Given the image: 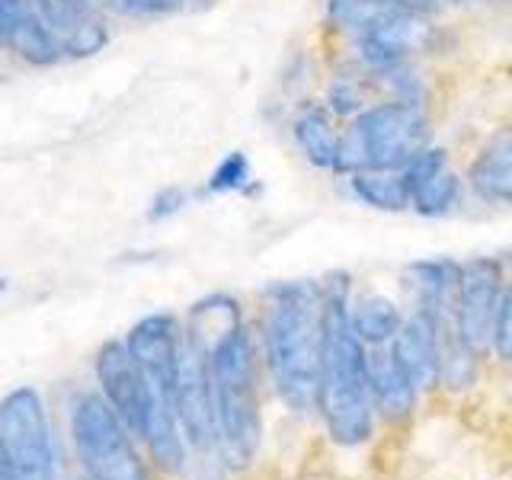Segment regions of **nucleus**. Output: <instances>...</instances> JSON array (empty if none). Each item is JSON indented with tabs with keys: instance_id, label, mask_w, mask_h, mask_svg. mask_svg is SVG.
Instances as JSON below:
<instances>
[{
	"instance_id": "19",
	"label": "nucleus",
	"mask_w": 512,
	"mask_h": 480,
	"mask_svg": "<svg viewBox=\"0 0 512 480\" xmlns=\"http://www.w3.org/2000/svg\"><path fill=\"white\" fill-rule=\"evenodd\" d=\"M237 327H244V320H240V304L228 295H212L189 311L183 333L192 346H199L208 356V352H212L224 336L234 333Z\"/></svg>"
},
{
	"instance_id": "10",
	"label": "nucleus",
	"mask_w": 512,
	"mask_h": 480,
	"mask_svg": "<svg viewBox=\"0 0 512 480\" xmlns=\"http://www.w3.org/2000/svg\"><path fill=\"white\" fill-rule=\"evenodd\" d=\"M96 378L103 384V397L119 413V420L141 439L144 420L151 410V384L135 362L132 349L125 343H106L96 356Z\"/></svg>"
},
{
	"instance_id": "26",
	"label": "nucleus",
	"mask_w": 512,
	"mask_h": 480,
	"mask_svg": "<svg viewBox=\"0 0 512 480\" xmlns=\"http://www.w3.org/2000/svg\"><path fill=\"white\" fill-rule=\"evenodd\" d=\"M119 13H132V16H160V13H176L183 10L189 0H106Z\"/></svg>"
},
{
	"instance_id": "21",
	"label": "nucleus",
	"mask_w": 512,
	"mask_h": 480,
	"mask_svg": "<svg viewBox=\"0 0 512 480\" xmlns=\"http://www.w3.org/2000/svg\"><path fill=\"white\" fill-rule=\"evenodd\" d=\"M349 189L359 202L378 208V212H404V208H410V183L404 170L349 173Z\"/></svg>"
},
{
	"instance_id": "18",
	"label": "nucleus",
	"mask_w": 512,
	"mask_h": 480,
	"mask_svg": "<svg viewBox=\"0 0 512 480\" xmlns=\"http://www.w3.org/2000/svg\"><path fill=\"white\" fill-rule=\"evenodd\" d=\"M292 135L304 160L320 170H336L343 125L327 103H304L292 119Z\"/></svg>"
},
{
	"instance_id": "7",
	"label": "nucleus",
	"mask_w": 512,
	"mask_h": 480,
	"mask_svg": "<svg viewBox=\"0 0 512 480\" xmlns=\"http://www.w3.org/2000/svg\"><path fill=\"white\" fill-rule=\"evenodd\" d=\"M0 445L23 480L58 477V445L39 391L16 388L0 400Z\"/></svg>"
},
{
	"instance_id": "6",
	"label": "nucleus",
	"mask_w": 512,
	"mask_h": 480,
	"mask_svg": "<svg viewBox=\"0 0 512 480\" xmlns=\"http://www.w3.org/2000/svg\"><path fill=\"white\" fill-rule=\"evenodd\" d=\"M352 45L356 64L365 71H388L397 64H410V58L423 55L436 42V26L429 23V16L400 10L394 4L378 7L368 13L359 26L346 32Z\"/></svg>"
},
{
	"instance_id": "16",
	"label": "nucleus",
	"mask_w": 512,
	"mask_h": 480,
	"mask_svg": "<svg viewBox=\"0 0 512 480\" xmlns=\"http://www.w3.org/2000/svg\"><path fill=\"white\" fill-rule=\"evenodd\" d=\"M461 263L436 256V260H420L404 269V285L413 298V308L432 311L436 317H455Z\"/></svg>"
},
{
	"instance_id": "15",
	"label": "nucleus",
	"mask_w": 512,
	"mask_h": 480,
	"mask_svg": "<svg viewBox=\"0 0 512 480\" xmlns=\"http://www.w3.org/2000/svg\"><path fill=\"white\" fill-rule=\"evenodd\" d=\"M42 23L68 55H93L106 45V29L87 10V0H36Z\"/></svg>"
},
{
	"instance_id": "11",
	"label": "nucleus",
	"mask_w": 512,
	"mask_h": 480,
	"mask_svg": "<svg viewBox=\"0 0 512 480\" xmlns=\"http://www.w3.org/2000/svg\"><path fill=\"white\" fill-rule=\"evenodd\" d=\"M125 346L132 349V356L141 365L151 391L173 400L176 368H180V349H183V330L176 324V317L151 314V317L138 320V324L128 330Z\"/></svg>"
},
{
	"instance_id": "28",
	"label": "nucleus",
	"mask_w": 512,
	"mask_h": 480,
	"mask_svg": "<svg viewBox=\"0 0 512 480\" xmlns=\"http://www.w3.org/2000/svg\"><path fill=\"white\" fill-rule=\"evenodd\" d=\"M0 480H23V474L16 471V464H13L10 455L4 452V445H0Z\"/></svg>"
},
{
	"instance_id": "2",
	"label": "nucleus",
	"mask_w": 512,
	"mask_h": 480,
	"mask_svg": "<svg viewBox=\"0 0 512 480\" xmlns=\"http://www.w3.org/2000/svg\"><path fill=\"white\" fill-rule=\"evenodd\" d=\"M324 288V362L317 413L333 445L356 448L372 439L375 407L368 394V346L352 327L349 276H330Z\"/></svg>"
},
{
	"instance_id": "5",
	"label": "nucleus",
	"mask_w": 512,
	"mask_h": 480,
	"mask_svg": "<svg viewBox=\"0 0 512 480\" xmlns=\"http://www.w3.org/2000/svg\"><path fill=\"white\" fill-rule=\"evenodd\" d=\"M74 448L90 480H151L119 413L100 394H84L71 416Z\"/></svg>"
},
{
	"instance_id": "8",
	"label": "nucleus",
	"mask_w": 512,
	"mask_h": 480,
	"mask_svg": "<svg viewBox=\"0 0 512 480\" xmlns=\"http://www.w3.org/2000/svg\"><path fill=\"white\" fill-rule=\"evenodd\" d=\"M173 404H176V416H180V429L189 445V455L196 461L218 455L215 397H212V375H208V356L199 346H192L186 340V333H183V349H180V368H176Z\"/></svg>"
},
{
	"instance_id": "3",
	"label": "nucleus",
	"mask_w": 512,
	"mask_h": 480,
	"mask_svg": "<svg viewBox=\"0 0 512 480\" xmlns=\"http://www.w3.org/2000/svg\"><path fill=\"white\" fill-rule=\"evenodd\" d=\"M215 397L218 455L224 468H250L263 445L260 352L247 327H237L208 352Z\"/></svg>"
},
{
	"instance_id": "25",
	"label": "nucleus",
	"mask_w": 512,
	"mask_h": 480,
	"mask_svg": "<svg viewBox=\"0 0 512 480\" xmlns=\"http://www.w3.org/2000/svg\"><path fill=\"white\" fill-rule=\"evenodd\" d=\"M247 183H250V160L240 151H231L215 167V173L208 176V189L212 192H240Z\"/></svg>"
},
{
	"instance_id": "29",
	"label": "nucleus",
	"mask_w": 512,
	"mask_h": 480,
	"mask_svg": "<svg viewBox=\"0 0 512 480\" xmlns=\"http://www.w3.org/2000/svg\"><path fill=\"white\" fill-rule=\"evenodd\" d=\"M0 292H4V279H0Z\"/></svg>"
},
{
	"instance_id": "1",
	"label": "nucleus",
	"mask_w": 512,
	"mask_h": 480,
	"mask_svg": "<svg viewBox=\"0 0 512 480\" xmlns=\"http://www.w3.org/2000/svg\"><path fill=\"white\" fill-rule=\"evenodd\" d=\"M324 362V288L320 282H279L266 292L263 365L282 404L304 416L317 410Z\"/></svg>"
},
{
	"instance_id": "13",
	"label": "nucleus",
	"mask_w": 512,
	"mask_h": 480,
	"mask_svg": "<svg viewBox=\"0 0 512 480\" xmlns=\"http://www.w3.org/2000/svg\"><path fill=\"white\" fill-rule=\"evenodd\" d=\"M394 356L404 365V372L416 384V391L426 394L439 388V317L432 311L413 308L404 327L394 336Z\"/></svg>"
},
{
	"instance_id": "12",
	"label": "nucleus",
	"mask_w": 512,
	"mask_h": 480,
	"mask_svg": "<svg viewBox=\"0 0 512 480\" xmlns=\"http://www.w3.org/2000/svg\"><path fill=\"white\" fill-rule=\"evenodd\" d=\"M368 394H372L375 416L391 426L407 423L423 397L404 372V365L397 362L391 346L368 349Z\"/></svg>"
},
{
	"instance_id": "9",
	"label": "nucleus",
	"mask_w": 512,
	"mask_h": 480,
	"mask_svg": "<svg viewBox=\"0 0 512 480\" xmlns=\"http://www.w3.org/2000/svg\"><path fill=\"white\" fill-rule=\"evenodd\" d=\"M503 298V266L500 256H474L461 263L458 298H455V327L480 359L493 352L496 314Z\"/></svg>"
},
{
	"instance_id": "4",
	"label": "nucleus",
	"mask_w": 512,
	"mask_h": 480,
	"mask_svg": "<svg viewBox=\"0 0 512 480\" xmlns=\"http://www.w3.org/2000/svg\"><path fill=\"white\" fill-rule=\"evenodd\" d=\"M429 135L423 103L378 100L343 125L333 173L404 170L416 154L429 148Z\"/></svg>"
},
{
	"instance_id": "17",
	"label": "nucleus",
	"mask_w": 512,
	"mask_h": 480,
	"mask_svg": "<svg viewBox=\"0 0 512 480\" xmlns=\"http://www.w3.org/2000/svg\"><path fill=\"white\" fill-rule=\"evenodd\" d=\"M468 186L490 205H512V125L484 141L468 170Z\"/></svg>"
},
{
	"instance_id": "22",
	"label": "nucleus",
	"mask_w": 512,
	"mask_h": 480,
	"mask_svg": "<svg viewBox=\"0 0 512 480\" xmlns=\"http://www.w3.org/2000/svg\"><path fill=\"white\" fill-rule=\"evenodd\" d=\"M461 180L452 167H442L436 173H429L426 180L410 186V208L423 218H445L455 212V205L461 202Z\"/></svg>"
},
{
	"instance_id": "14",
	"label": "nucleus",
	"mask_w": 512,
	"mask_h": 480,
	"mask_svg": "<svg viewBox=\"0 0 512 480\" xmlns=\"http://www.w3.org/2000/svg\"><path fill=\"white\" fill-rule=\"evenodd\" d=\"M0 45L29 64H52L61 55L36 0H0Z\"/></svg>"
},
{
	"instance_id": "23",
	"label": "nucleus",
	"mask_w": 512,
	"mask_h": 480,
	"mask_svg": "<svg viewBox=\"0 0 512 480\" xmlns=\"http://www.w3.org/2000/svg\"><path fill=\"white\" fill-rule=\"evenodd\" d=\"M372 90H378L375 74L365 68H349L340 71L327 87V106L340 122H349L352 116H359L362 109L372 106Z\"/></svg>"
},
{
	"instance_id": "24",
	"label": "nucleus",
	"mask_w": 512,
	"mask_h": 480,
	"mask_svg": "<svg viewBox=\"0 0 512 480\" xmlns=\"http://www.w3.org/2000/svg\"><path fill=\"white\" fill-rule=\"evenodd\" d=\"M500 266H503V298H500V314H496L493 352L496 359L512 365V250L500 256Z\"/></svg>"
},
{
	"instance_id": "20",
	"label": "nucleus",
	"mask_w": 512,
	"mask_h": 480,
	"mask_svg": "<svg viewBox=\"0 0 512 480\" xmlns=\"http://www.w3.org/2000/svg\"><path fill=\"white\" fill-rule=\"evenodd\" d=\"M407 314L400 311V304L381 292H368L352 301V327H356L359 340L375 349V346H391L394 336L404 327Z\"/></svg>"
},
{
	"instance_id": "27",
	"label": "nucleus",
	"mask_w": 512,
	"mask_h": 480,
	"mask_svg": "<svg viewBox=\"0 0 512 480\" xmlns=\"http://www.w3.org/2000/svg\"><path fill=\"white\" fill-rule=\"evenodd\" d=\"M189 202V196H186V189H164L160 196H154V202H151V218L157 221V218H170V215H176L180 208Z\"/></svg>"
}]
</instances>
